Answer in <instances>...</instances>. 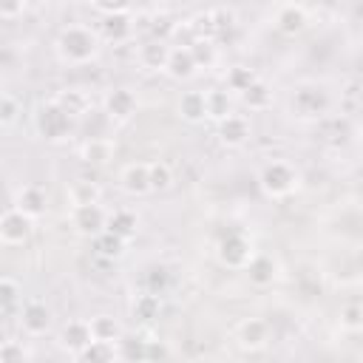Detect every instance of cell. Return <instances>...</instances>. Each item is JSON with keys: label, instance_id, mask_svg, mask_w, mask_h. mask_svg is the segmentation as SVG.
<instances>
[{"label": "cell", "instance_id": "836d02e7", "mask_svg": "<svg viewBox=\"0 0 363 363\" xmlns=\"http://www.w3.org/2000/svg\"><path fill=\"white\" fill-rule=\"evenodd\" d=\"M340 326L349 329V332H357L363 326V309H360V303H346L340 309Z\"/></svg>", "mask_w": 363, "mask_h": 363}, {"label": "cell", "instance_id": "52a82bcc", "mask_svg": "<svg viewBox=\"0 0 363 363\" xmlns=\"http://www.w3.org/2000/svg\"><path fill=\"white\" fill-rule=\"evenodd\" d=\"M31 227H34V221L26 213H20L17 207H9L6 213H0V244L3 247L26 244L31 235Z\"/></svg>", "mask_w": 363, "mask_h": 363}, {"label": "cell", "instance_id": "5b68a950", "mask_svg": "<svg viewBox=\"0 0 363 363\" xmlns=\"http://www.w3.org/2000/svg\"><path fill=\"white\" fill-rule=\"evenodd\" d=\"M68 221L74 227V233L85 235V238H94L105 230V221H108V210L94 201V204H77L68 210Z\"/></svg>", "mask_w": 363, "mask_h": 363}, {"label": "cell", "instance_id": "3957f363", "mask_svg": "<svg viewBox=\"0 0 363 363\" xmlns=\"http://www.w3.org/2000/svg\"><path fill=\"white\" fill-rule=\"evenodd\" d=\"M329 105H332V99H329L326 88H320L318 82H301V85L292 88L289 111H292V116H298L303 122L320 119L329 111Z\"/></svg>", "mask_w": 363, "mask_h": 363}, {"label": "cell", "instance_id": "9a60e30c", "mask_svg": "<svg viewBox=\"0 0 363 363\" xmlns=\"http://www.w3.org/2000/svg\"><path fill=\"white\" fill-rule=\"evenodd\" d=\"M244 272H247L250 284H255V286H269V284L278 278V261H275L272 255H267V252H252V258L247 261Z\"/></svg>", "mask_w": 363, "mask_h": 363}, {"label": "cell", "instance_id": "8fae6325", "mask_svg": "<svg viewBox=\"0 0 363 363\" xmlns=\"http://www.w3.org/2000/svg\"><path fill=\"white\" fill-rule=\"evenodd\" d=\"M102 108H105V113H108L111 119L125 122V119H130V116L136 113L139 99H136V94H133L130 88H113V91H108V94H105Z\"/></svg>", "mask_w": 363, "mask_h": 363}, {"label": "cell", "instance_id": "f1b7e54d", "mask_svg": "<svg viewBox=\"0 0 363 363\" xmlns=\"http://www.w3.org/2000/svg\"><path fill=\"white\" fill-rule=\"evenodd\" d=\"M71 357H74V360H91V363H94V360H102V363H105V360H113V357H116V346L91 337V343H85V346H82L79 352H74Z\"/></svg>", "mask_w": 363, "mask_h": 363}, {"label": "cell", "instance_id": "f546056e", "mask_svg": "<svg viewBox=\"0 0 363 363\" xmlns=\"http://www.w3.org/2000/svg\"><path fill=\"white\" fill-rule=\"evenodd\" d=\"M147 179H150V193H162L173 187V170L167 162H147Z\"/></svg>", "mask_w": 363, "mask_h": 363}, {"label": "cell", "instance_id": "74e56055", "mask_svg": "<svg viewBox=\"0 0 363 363\" xmlns=\"http://www.w3.org/2000/svg\"><path fill=\"white\" fill-rule=\"evenodd\" d=\"M102 14L105 11H125L128 6H130V0H91Z\"/></svg>", "mask_w": 363, "mask_h": 363}, {"label": "cell", "instance_id": "5bb4252c", "mask_svg": "<svg viewBox=\"0 0 363 363\" xmlns=\"http://www.w3.org/2000/svg\"><path fill=\"white\" fill-rule=\"evenodd\" d=\"M199 71V62L190 51V45H179L167 51V62H164V74L170 79H190Z\"/></svg>", "mask_w": 363, "mask_h": 363}, {"label": "cell", "instance_id": "ba28073f", "mask_svg": "<svg viewBox=\"0 0 363 363\" xmlns=\"http://www.w3.org/2000/svg\"><path fill=\"white\" fill-rule=\"evenodd\" d=\"M96 34H99V40L113 43V45L130 40V37H133V17H130V11H128V9H125V11H105V14L99 17Z\"/></svg>", "mask_w": 363, "mask_h": 363}, {"label": "cell", "instance_id": "d4e9b609", "mask_svg": "<svg viewBox=\"0 0 363 363\" xmlns=\"http://www.w3.org/2000/svg\"><path fill=\"white\" fill-rule=\"evenodd\" d=\"M241 99H244V105H247L250 111H267V108L272 105V91L255 77V79L241 91Z\"/></svg>", "mask_w": 363, "mask_h": 363}, {"label": "cell", "instance_id": "f35d334b", "mask_svg": "<svg viewBox=\"0 0 363 363\" xmlns=\"http://www.w3.org/2000/svg\"><path fill=\"white\" fill-rule=\"evenodd\" d=\"M286 3H289V0H286Z\"/></svg>", "mask_w": 363, "mask_h": 363}, {"label": "cell", "instance_id": "6da1fadb", "mask_svg": "<svg viewBox=\"0 0 363 363\" xmlns=\"http://www.w3.org/2000/svg\"><path fill=\"white\" fill-rule=\"evenodd\" d=\"M57 57L65 62V65H88L96 60L99 48H102V40L99 34L91 28V26H65L57 37Z\"/></svg>", "mask_w": 363, "mask_h": 363}, {"label": "cell", "instance_id": "ffe728a7", "mask_svg": "<svg viewBox=\"0 0 363 363\" xmlns=\"http://www.w3.org/2000/svg\"><path fill=\"white\" fill-rule=\"evenodd\" d=\"M65 196H68V207H77V204H94L102 199V187L91 179H74L68 182L65 187Z\"/></svg>", "mask_w": 363, "mask_h": 363}, {"label": "cell", "instance_id": "4fadbf2b", "mask_svg": "<svg viewBox=\"0 0 363 363\" xmlns=\"http://www.w3.org/2000/svg\"><path fill=\"white\" fill-rule=\"evenodd\" d=\"M14 207H17L20 213H26L31 221H37V218H43L45 210H48V196H45V190L37 187V184H23V187L17 190V196H14Z\"/></svg>", "mask_w": 363, "mask_h": 363}, {"label": "cell", "instance_id": "83f0119b", "mask_svg": "<svg viewBox=\"0 0 363 363\" xmlns=\"http://www.w3.org/2000/svg\"><path fill=\"white\" fill-rule=\"evenodd\" d=\"M204 111H207V119H224L233 108H230V94L227 91H218V88H210L204 91Z\"/></svg>", "mask_w": 363, "mask_h": 363}, {"label": "cell", "instance_id": "cb8c5ba5", "mask_svg": "<svg viewBox=\"0 0 363 363\" xmlns=\"http://www.w3.org/2000/svg\"><path fill=\"white\" fill-rule=\"evenodd\" d=\"M60 340H62V346L74 354V352H79L85 343H91V326H88V320H68L65 326H62V335H60Z\"/></svg>", "mask_w": 363, "mask_h": 363}, {"label": "cell", "instance_id": "e0dca14e", "mask_svg": "<svg viewBox=\"0 0 363 363\" xmlns=\"http://www.w3.org/2000/svg\"><path fill=\"white\" fill-rule=\"evenodd\" d=\"M119 187L128 196H145L150 193V179H147V162H130L119 173Z\"/></svg>", "mask_w": 363, "mask_h": 363}, {"label": "cell", "instance_id": "9c48e42d", "mask_svg": "<svg viewBox=\"0 0 363 363\" xmlns=\"http://www.w3.org/2000/svg\"><path fill=\"white\" fill-rule=\"evenodd\" d=\"M20 326H23V332H26L28 337L45 335V332L51 329V309L45 306V301H37V298L26 301V303L20 306Z\"/></svg>", "mask_w": 363, "mask_h": 363}, {"label": "cell", "instance_id": "7402d4cb", "mask_svg": "<svg viewBox=\"0 0 363 363\" xmlns=\"http://www.w3.org/2000/svg\"><path fill=\"white\" fill-rule=\"evenodd\" d=\"M179 116L184 122H204L207 111H204V91H184L179 96Z\"/></svg>", "mask_w": 363, "mask_h": 363}, {"label": "cell", "instance_id": "8992f818", "mask_svg": "<svg viewBox=\"0 0 363 363\" xmlns=\"http://www.w3.org/2000/svg\"><path fill=\"white\" fill-rule=\"evenodd\" d=\"M218 261L227 267V269H244L247 261L252 258V244L244 233H227L221 241H218V250H216Z\"/></svg>", "mask_w": 363, "mask_h": 363}, {"label": "cell", "instance_id": "d590c367", "mask_svg": "<svg viewBox=\"0 0 363 363\" xmlns=\"http://www.w3.org/2000/svg\"><path fill=\"white\" fill-rule=\"evenodd\" d=\"M252 79H255V74H252L250 68H233V71L227 74V88L241 94V91H244V88H247Z\"/></svg>", "mask_w": 363, "mask_h": 363}, {"label": "cell", "instance_id": "d6a6232c", "mask_svg": "<svg viewBox=\"0 0 363 363\" xmlns=\"http://www.w3.org/2000/svg\"><path fill=\"white\" fill-rule=\"evenodd\" d=\"M20 113H23V108H20L17 96H11V94H0V128H11V125H17Z\"/></svg>", "mask_w": 363, "mask_h": 363}, {"label": "cell", "instance_id": "e575fe53", "mask_svg": "<svg viewBox=\"0 0 363 363\" xmlns=\"http://www.w3.org/2000/svg\"><path fill=\"white\" fill-rule=\"evenodd\" d=\"M26 357H31V352L20 340H3L0 343V360L3 363H14V360H26Z\"/></svg>", "mask_w": 363, "mask_h": 363}, {"label": "cell", "instance_id": "484cf974", "mask_svg": "<svg viewBox=\"0 0 363 363\" xmlns=\"http://www.w3.org/2000/svg\"><path fill=\"white\" fill-rule=\"evenodd\" d=\"M91 241H94V252H96V255H102V258H108V261L122 258V255H125V247H128V241L116 238V235H113V233H108V230H102V233H99V235H94Z\"/></svg>", "mask_w": 363, "mask_h": 363}, {"label": "cell", "instance_id": "603a6c76", "mask_svg": "<svg viewBox=\"0 0 363 363\" xmlns=\"http://www.w3.org/2000/svg\"><path fill=\"white\" fill-rule=\"evenodd\" d=\"M88 326H91V337L94 340H105V343H113L122 337V326L113 315H94L88 318Z\"/></svg>", "mask_w": 363, "mask_h": 363}, {"label": "cell", "instance_id": "44dd1931", "mask_svg": "<svg viewBox=\"0 0 363 363\" xmlns=\"http://www.w3.org/2000/svg\"><path fill=\"white\" fill-rule=\"evenodd\" d=\"M167 51H170V45H164L162 40H150V43H142V45H139L136 60H139V65L147 68V71H164Z\"/></svg>", "mask_w": 363, "mask_h": 363}, {"label": "cell", "instance_id": "7c38bea8", "mask_svg": "<svg viewBox=\"0 0 363 363\" xmlns=\"http://www.w3.org/2000/svg\"><path fill=\"white\" fill-rule=\"evenodd\" d=\"M252 128H250V119L244 113H227L224 119H218V142L227 145V147H241L247 139H250Z\"/></svg>", "mask_w": 363, "mask_h": 363}, {"label": "cell", "instance_id": "2e32d148", "mask_svg": "<svg viewBox=\"0 0 363 363\" xmlns=\"http://www.w3.org/2000/svg\"><path fill=\"white\" fill-rule=\"evenodd\" d=\"M116 153V145L111 136H88L79 145V159L85 164H108Z\"/></svg>", "mask_w": 363, "mask_h": 363}, {"label": "cell", "instance_id": "7a4b0ae2", "mask_svg": "<svg viewBox=\"0 0 363 363\" xmlns=\"http://www.w3.org/2000/svg\"><path fill=\"white\" fill-rule=\"evenodd\" d=\"M298 182H301L298 170L289 162H284V159H272V162H267L258 170V187H261V193L267 199H286V196H292L298 190Z\"/></svg>", "mask_w": 363, "mask_h": 363}, {"label": "cell", "instance_id": "1f68e13d", "mask_svg": "<svg viewBox=\"0 0 363 363\" xmlns=\"http://www.w3.org/2000/svg\"><path fill=\"white\" fill-rule=\"evenodd\" d=\"M159 315V295L156 292H142V295H136V301H133V318H139V320H153Z\"/></svg>", "mask_w": 363, "mask_h": 363}, {"label": "cell", "instance_id": "4316f807", "mask_svg": "<svg viewBox=\"0 0 363 363\" xmlns=\"http://www.w3.org/2000/svg\"><path fill=\"white\" fill-rule=\"evenodd\" d=\"M54 102L62 105L74 119H79V116H85V113L91 111V99H88V94L77 91V88H71V91H60V94L54 96Z\"/></svg>", "mask_w": 363, "mask_h": 363}, {"label": "cell", "instance_id": "ac0fdd59", "mask_svg": "<svg viewBox=\"0 0 363 363\" xmlns=\"http://www.w3.org/2000/svg\"><path fill=\"white\" fill-rule=\"evenodd\" d=\"M275 26H278V31L281 34H289V37H295V34H301L303 28H306V11H303V6H298V3H284L278 11H275Z\"/></svg>", "mask_w": 363, "mask_h": 363}, {"label": "cell", "instance_id": "277c9868", "mask_svg": "<svg viewBox=\"0 0 363 363\" xmlns=\"http://www.w3.org/2000/svg\"><path fill=\"white\" fill-rule=\"evenodd\" d=\"M34 128H37V133H40L45 142H62V139H68L71 130H74V116H71L62 105H57L54 99H48V102H43V105L37 108V113H34Z\"/></svg>", "mask_w": 363, "mask_h": 363}, {"label": "cell", "instance_id": "d6986e66", "mask_svg": "<svg viewBox=\"0 0 363 363\" xmlns=\"http://www.w3.org/2000/svg\"><path fill=\"white\" fill-rule=\"evenodd\" d=\"M105 230L113 233V235L122 238V241H130V238L139 233V218H136L133 210H113V213H108Z\"/></svg>", "mask_w": 363, "mask_h": 363}, {"label": "cell", "instance_id": "30bf717a", "mask_svg": "<svg viewBox=\"0 0 363 363\" xmlns=\"http://www.w3.org/2000/svg\"><path fill=\"white\" fill-rule=\"evenodd\" d=\"M235 340L247 352H258L269 343V323L261 318H244L235 329Z\"/></svg>", "mask_w": 363, "mask_h": 363}, {"label": "cell", "instance_id": "4dcf8cb0", "mask_svg": "<svg viewBox=\"0 0 363 363\" xmlns=\"http://www.w3.org/2000/svg\"><path fill=\"white\" fill-rule=\"evenodd\" d=\"M23 303V289L14 278H0V312H11Z\"/></svg>", "mask_w": 363, "mask_h": 363}, {"label": "cell", "instance_id": "8d00e7d4", "mask_svg": "<svg viewBox=\"0 0 363 363\" xmlns=\"http://www.w3.org/2000/svg\"><path fill=\"white\" fill-rule=\"evenodd\" d=\"M26 11V0H0V20H17Z\"/></svg>", "mask_w": 363, "mask_h": 363}]
</instances>
